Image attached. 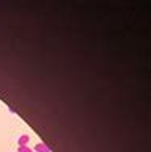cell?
<instances>
[{
    "label": "cell",
    "mask_w": 151,
    "mask_h": 152,
    "mask_svg": "<svg viewBox=\"0 0 151 152\" xmlns=\"http://www.w3.org/2000/svg\"><path fill=\"white\" fill-rule=\"evenodd\" d=\"M29 141H30V136L29 135H21L19 138H18V147L29 146Z\"/></svg>",
    "instance_id": "cell-1"
},
{
    "label": "cell",
    "mask_w": 151,
    "mask_h": 152,
    "mask_svg": "<svg viewBox=\"0 0 151 152\" xmlns=\"http://www.w3.org/2000/svg\"><path fill=\"white\" fill-rule=\"evenodd\" d=\"M34 152H51V149H49V147L45 144V142H38V144L35 146Z\"/></svg>",
    "instance_id": "cell-2"
},
{
    "label": "cell",
    "mask_w": 151,
    "mask_h": 152,
    "mask_svg": "<svg viewBox=\"0 0 151 152\" xmlns=\"http://www.w3.org/2000/svg\"><path fill=\"white\" fill-rule=\"evenodd\" d=\"M18 152H34V149H30L29 146H22V147H18Z\"/></svg>",
    "instance_id": "cell-3"
}]
</instances>
